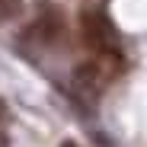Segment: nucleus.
<instances>
[{"label": "nucleus", "instance_id": "1", "mask_svg": "<svg viewBox=\"0 0 147 147\" xmlns=\"http://www.w3.org/2000/svg\"><path fill=\"white\" fill-rule=\"evenodd\" d=\"M80 29H83V38L90 48H96V51H109L112 48V26L106 22V16L86 10L80 16Z\"/></svg>", "mask_w": 147, "mask_h": 147}, {"label": "nucleus", "instance_id": "2", "mask_svg": "<svg viewBox=\"0 0 147 147\" xmlns=\"http://www.w3.org/2000/svg\"><path fill=\"white\" fill-rule=\"evenodd\" d=\"M35 35L42 38V42H58L61 35H64V19H61V13L58 10H45L42 16H38V22H35Z\"/></svg>", "mask_w": 147, "mask_h": 147}, {"label": "nucleus", "instance_id": "3", "mask_svg": "<svg viewBox=\"0 0 147 147\" xmlns=\"http://www.w3.org/2000/svg\"><path fill=\"white\" fill-rule=\"evenodd\" d=\"M74 80H77V86H83V90H86V86L93 90L96 83H99V67H96L93 61H90V64H80L77 70H74Z\"/></svg>", "mask_w": 147, "mask_h": 147}, {"label": "nucleus", "instance_id": "4", "mask_svg": "<svg viewBox=\"0 0 147 147\" xmlns=\"http://www.w3.org/2000/svg\"><path fill=\"white\" fill-rule=\"evenodd\" d=\"M19 10H22V0H0V22L19 16Z\"/></svg>", "mask_w": 147, "mask_h": 147}, {"label": "nucleus", "instance_id": "5", "mask_svg": "<svg viewBox=\"0 0 147 147\" xmlns=\"http://www.w3.org/2000/svg\"><path fill=\"white\" fill-rule=\"evenodd\" d=\"M0 121H7V106H3V99H0Z\"/></svg>", "mask_w": 147, "mask_h": 147}, {"label": "nucleus", "instance_id": "6", "mask_svg": "<svg viewBox=\"0 0 147 147\" xmlns=\"http://www.w3.org/2000/svg\"><path fill=\"white\" fill-rule=\"evenodd\" d=\"M61 147H80V144H77V141H64Z\"/></svg>", "mask_w": 147, "mask_h": 147}]
</instances>
